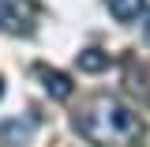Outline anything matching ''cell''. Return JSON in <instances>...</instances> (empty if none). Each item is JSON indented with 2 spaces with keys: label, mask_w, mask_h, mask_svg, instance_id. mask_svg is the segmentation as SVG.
<instances>
[{
  "label": "cell",
  "mask_w": 150,
  "mask_h": 147,
  "mask_svg": "<svg viewBox=\"0 0 150 147\" xmlns=\"http://www.w3.org/2000/svg\"><path fill=\"white\" fill-rule=\"evenodd\" d=\"M38 132V117L34 113H23V117H8L0 125V143L4 147H30Z\"/></svg>",
  "instance_id": "3957f363"
},
{
  "label": "cell",
  "mask_w": 150,
  "mask_h": 147,
  "mask_svg": "<svg viewBox=\"0 0 150 147\" xmlns=\"http://www.w3.org/2000/svg\"><path fill=\"white\" fill-rule=\"evenodd\" d=\"M109 11L116 23H131L143 15V0H109Z\"/></svg>",
  "instance_id": "8992f818"
},
{
  "label": "cell",
  "mask_w": 150,
  "mask_h": 147,
  "mask_svg": "<svg viewBox=\"0 0 150 147\" xmlns=\"http://www.w3.org/2000/svg\"><path fill=\"white\" fill-rule=\"evenodd\" d=\"M38 4L34 0H0V30L4 34H34Z\"/></svg>",
  "instance_id": "7a4b0ae2"
},
{
  "label": "cell",
  "mask_w": 150,
  "mask_h": 147,
  "mask_svg": "<svg viewBox=\"0 0 150 147\" xmlns=\"http://www.w3.org/2000/svg\"><path fill=\"white\" fill-rule=\"evenodd\" d=\"M0 98H4V79H0Z\"/></svg>",
  "instance_id": "ba28073f"
},
{
  "label": "cell",
  "mask_w": 150,
  "mask_h": 147,
  "mask_svg": "<svg viewBox=\"0 0 150 147\" xmlns=\"http://www.w3.org/2000/svg\"><path fill=\"white\" fill-rule=\"evenodd\" d=\"M75 60H79V72H105L109 68V53L105 49H83V53H75Z\"/></svg>",
  "instance_id": "5b68a950"
},
{
  "label": "cell",
  "mask_w": 150,
  "mask_h": 147,
  "mask_svg": "<svg viewBox=\"0 0 150 147\" xmlns=\"http://www.w3.org/2000/svg\"><path fill=\"white\" fill-rule=\"evenodd\" d=\"M143 42L150 45V11H146V23H143Z\"/></svg>",
  "instance_id": "52a82bcc"
},
{
  "label": "cell",
  "mask_w": 150,
  "mask_h": 147,
  "mask_svg": "<svg viewBox=\"0 0 150 147\" xmlns=\"http://www.w3.org/2000/svg\"><path fill=\"white\" fill-rule=\"evenodd\" d=\"M38 79H41V87L49 91V98H56V102H64V98H71V79L64 72H56V68H38Z\"/></svg>",
  "instance_id": "277c9868"
},
{
  "label": "cell",
  "mask_w": 150,
  "mask_h": 147,
  "mask_svg": "<svg viewBox=\"0 0 150 147\" xmlns=\"http://www.w3.org/2000/svg\"><path fill=\"white\" fill-rule=\"evenodd\" d=\"M75 132L83 140H90L94 147H135L146 136L139 113H131L128 106H120L109 94L90 98L83 110L75 113Z\"/></svg>",
  "instance_id": "6da1fadb"
}]
</instances>
